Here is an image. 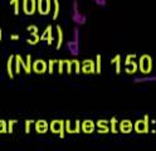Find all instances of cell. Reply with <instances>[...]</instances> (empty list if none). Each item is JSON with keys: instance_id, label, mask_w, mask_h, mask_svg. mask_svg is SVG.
<instances>
[{"instance_id": "cell-1", "label": "cell", "mask_w": 156, "mask_h": 151, "mask_svg": "<svg viewBox=\"0 0 156 151\" xmlns=\"http://www.w3.org/2000/svg\"><path fill=\"white\" fill-rule=\"evenodd\" d=\"M72 20L77 27H82L87 23V15L81 13L78 0H73L72 3Z\"/></svg>"}, {"instance_id": "cell-2", "label": "cell", "mask_w": 156, "mask_h": 151, "mask_svg": "<svg viewBox=\"0 0 156 151\" xmlns=\"http://www.w3.org/2000/svg\"><path fill=\"white\" fill-rule=\"evenodd\" d=\"M139 69L144 74H149L152 69V59L149 54H142L139 59Z\"/></svg>"}, {"instance_id": "cell-3", "label": "cell", "mask_w": 156, "mask_h": 151, "mask_svg": "<svg viewBox=\"0 0 156 151\" xmlns=\"http://www.w3.org/2000/svg\"><path fill=\"white\" fill-rule=\"evenodd\" d=\"M49 130L53 134H57L61 138L64 137V130H66V121L63 120H53L49 124Z\"/></svg>"}, {"instance_id": "cell-4", "label": "cell", "mask_w": 156, "mask_h": 151, "mask_svg": "<svg viewBox=\"0 0 156 151\" xmlns=\"http://www.w3.org/2000/svg\"><path fill=\"white\" fill-rule=\"evenodd\" d=\"M136 54H127L126 56V60H125V70L126 73L129 74H133L137 72L139 69V64L136 63Z\"/></svg>"}, {"instance_id": "cell-5", "label": "cell", "mask_w": 156, "mask_h": 151, "mask_svg": "<svg viewBox=\"0 0 156 151\" xmlns=\"http://www.w3.org/2000/svg\"><path fill=\"white\" fill-rule=\"evenodd\" d=\"M149 124H150L149 115H145L142 120H137L133 124V130L137 134H146V132H149Z\"/></svg>"}, {"instance_id": "cell-6", "label": "cell", "mask_w": 156, "mask_h": 151, "mask_svg": "<svg viewBox=\"0 0 156 151\" xmlns=\"http://www.w3.org/2000/svg\"><path fill=\"white\" fill-rule=\"evenodd\" d=\"M52 0H37V10L41 15H48L52 12Z\"/></svg>"}, {"instance_id": "cell-7", "label": "cell", "mask_w": 156, "mask_h": 151, "mask_svg": "<svg viewBox=\"0 0 156 151\" xmlns=\"http://www.w3.org/2000/svg\"><path fill=\"white\" fill-rule=\"evenodd\" d=\"M22 10L25 15H33L37 12V0H22Z\"/></svg>"}, {"instance_id": "cell-8", "label": "cell", "mask_w": 156, "mask_h": 151, "mask_svg": "<svg viewBox=\"0 0 156 151\" xmlns=\"http://www.w3.org/2000/svg\"><path fill=\"white\" fill-rule=\"evenodd\" d=\"M32 70L37 74H43L48 70V63L43 59H35V60H33Z\"/></svg>"}, {"instance_id": "cell-9", "label": "cell", "mask_w": 156, "mask_h": 151, "mask_svg": "<svg viewBox=\"0 0 156 151\" xmlns=\"http://www.w3.org/2000/svg\"><path fill=\"white\" fill-rule=\"evenodd\" d=\"M66 131L68 134H78L81 132V121L80 120H67L66 121Z\"/></svg>"}, {"instance_id": "cell-10", "label": "cell", "mask_w": 156, "mask_h": 151, "mask_svg": "<svg viewBox=\"0 0 156 151\" xmlns=\"http://www.w3.org/2000/svg\"><path fill=\"white\" fill-rule=\"evenodd\" d=\"M81 72H83L84 74H92L96 73V64L94 60L92 59H84L81 63Z\"/></svg>"}, {"instance_id": "cell-11", "label": "cell", "mask_w": 156, "mask_h": 151, "mask_svg": "<svg viewBox=\"0 0 156 151\" xmlns=\"http://www.w3.org/2000/svg\"><path fill=\"white\" fill-rule=\"evenodd\" d=\"M67 48H68L69 53H71L73 57L80 56V53H81V45H80V42H76V40H73V39H71L69 42L67 43Z\"/></svg>"}, {"instance_id": "cell-12", "label": "cell", "mask_w": 156, "mask_h": 151, "mask_svg": "<svg viewBox=\"0 0 156 151\" xmlns=\"http://www.w3.org/2000/svg\"><path fill=\"white\" fill-rule=\"evenodd\" d=\"M41 40H47L48 44H52L53 40H54V37H53V27L52 25H48L45 28V30H43V33L41 34Z\"/></svg>"}, {"instance_id": "cell-13", "label": "cell", "mask_w": 156, "mask_h": 151, "mask_svg": "<svg viewBox=\"0 0 156 151\" xmlns=\"http://www.w3.org/2000/svg\"><path fill=\"white\" fill-rule=\"evenodd\" d=\"M96 128V124L92 120H84L81 122V131L84 134H92Z\"/></svg>"}, {"instance_id": "cell-14", "label": "cell", "mask_w": 156, "mask_h": 151, "mask_svg": "<svg viewBox=\"0 0 156 151\" xmlns=\"http://www.w3.org/2000/svg\"><path fill=\"white\" fill-rule=\"evenodd\" d=\"M96 127L98 128V134H108V132H111L110 121H107V120H98L96 122Z\"/></svg>"}, {"instance_id": "cell-15", "label": "cell", "mask_w": 156, "mask_h": 151, "mask_svg": "<svg viewBox=\"0 0 156 151\" xmlns=\"http://www.w3.org/2000/svg\"><path fill=\"white\" fill-rule=\"evenodd\" d=\"M72 72H76V74L81 73V63H80V60L72 59V60H69V62H68L67 73H68V74H71Z\"/></svg>"}, {"instance_id": "cell-16", "label": "cell", "mask_w": 156, "mask_h": 151, "mask_svg": "<svg viewBox=\"0 0 156 151\" xmlns=\"http://www.w3.org/2000/svg\"><path fill=\"white\" fill-rule=\"evenodd\" d=\"M119 128H120V131L122 134H130L131 131L133 130V124L131 122L130 120H122L120 122Z\"/></svg>"}, {"instance_id": "cell-17", "label": "cell", "mask_w": 156, "mask_h": 151, "mask_svg": "<svg viewBox=\"0 0 156 151\" xmlns=\"http://www.w3.org/2000/svg\"><path fill=\"white\" fill-rule=\"evenodd\" d=\"M34 126H35V131L38 134H45L48 128H49V125H48L45 120H38Z\"/></svg>"}, {"instance_id": "cell-18", "label": "cell", "mask_w": 156, "mask_h": 151, "mask_svg": "<svg viewBox=\"0 0 156 151\" xmlns=\"http://www.w3.org/2000/svg\"><path fill=\"white\" fill-rule=\"evenodd\" d=\"M14 59H15V56L12 54V56H9L8 62H6V72H8L9 78H14V74H15V72H14V68H15V67H13Z\"/></svg>"}, {"instance_id": "cell-19", "label": "cell", "mask_w": 156, "mask_h": 151, "mask_svg": "<svg viewBox=\"0 0 156 151\" xmlns=\"http://www.w3.org/2000/svg\"><path fill=\"white\" fill-rule=\"evenodd\" d=\"M57 29V44H55V48L57 49H61L63 42H64V34H63V29L61 25H57L55 27Z\"/></svg>"}, {"instance_id": "cell-20", "label": "cell", "mask_w": 156, "mask_h": 151, "mask_svg": "<svg viewBox=\"0 0 156 151\" xmlns=\"http://www.w3.org/2000/svg\"><path fill=\"white\" fill-rule=\"evenodd\" d=\"M14 63H15L14 72H15V74H19V73H20V68L24 67V59H23V57L20 54H15Z\"/></svg>"}, {"instance_id": "cell-21", "label": "cell", "mask_w": 156, "mask_h": 151, "mask_svg": "<svg viewBox=\"0 0 156 151\" xmlns=\"http://www.w3.org/2000/svg\"><path fill=\"white\" fill-rule=\"evenodd\" d=\"M32 66H33L32 56H30V54H28V56L25 57V60H24V67H23V69L25 70V73H27V74H29V73L32 72Z\"/></svg>"}, {"instance_id": "cell-22", "label": "cell", "mask_w": 156, "mask_h": 151, "mask_svg": "<svg viewBox=\"0 0 156 151\" xmlns=\"http://www.w3.org/2000/svg\"><path fill=\"white\" fill-rule=\"evenodd\" d=\"M53 2V9H52V12H53V20H55L58 18V15H59V12H61V4H59V0H52Z\"/></svg>"}, {"instance_id": "cell-23", "label": "cell", "mask_w": 156, "mask_h": 151, "mask_svg": "<svg viewBox=\"0 0 156 151\" xmlns=\"http://www.w3.org/2000/svg\"><path fill=\"white\" fill-rule=\"evenodd\" d=\"M68 62H69V60H67V59H59L58 60V73L59 74H62L64 70H67L68 69Z\"/></svg>"}, {"instance_id": "cell-24", "label": "cell", "mask_w": 156, "mask_h": 151, "mask_svg": "<svg viewBox=\"0 0 156 151\" xmlns=\"http://www.w3.org/2000/svg\"><path fill=\"white\" fill-rule=\"evenodd\" d=\"M111 62H112L113 64H116V73L119 74V73L121 72V56H120V54H116V56L112 58Z\"/></svg>"}, {"instance_id": "cell-25", "label": "cell", "mask_w": 156, "mask_h": 151, "mask_svg": "<svg viewBox=\"0 0 156 151\" xmlns=\"http://www.w3.org/2000/svg\"><path fill=\"white\" fill-rule=\"evenodd\" d=\"M10 5H12L13 9H14V14H15V15H18L19 13H20V9H22L20 0H10Z\"/></svg>"}, {"instance_id": "cell-26", "label": "cell", "mask_w": 156, "mask_h": 151, "mask_svg": "<svg viewBox=\"0 0 156 151\" xmlns=\"http://www.w3.org/2000/svg\"><path fill=\"white\" fill-rule=\"evenodd\" d=\"M94 64H96V73L100 74L101 70H102V57H101V54H97L96 56Z\"/></svg>"}, {"instance_id": "cell-27", "label": "cell", "mask_w": 156, "mask_h": 151, "mask_svg": "<svg viewBox=\"0 0 156 151\" xmlns=\"http://www.w3.org/2000/svg\"><path fill=\"white\" fill-rule=\"evenodd\" d=\"M72 39L76 40V42H80L81 40V30L78 27L73 28V32H72Z\"/></svg>"}, {"instance_id": "cell-28", "label": "cell", "mask_w": 156, "mask_h": 151, "mask_svg": "<svg viewBox=\"0 0 156 151\" xmlns=\"http://www.w3.org/2000/svg\"><path fill=\"white\" fill-rule=\"evenodd\" d=\"M55 66H58V60H55V59H49L48 60V72L53 73L54 69H55Z\"/></svg>"}, {"instance_id": "cell-29", "label": "cell", "mask_w": 156, "mask_h": 151, "mask_svg": "<svg viewBox=\"0 0 156 151\" xmlns=\"http://www.w3.org/2000/svg\"><path fill=\"white\" fill-rule=\"evenodd\" d=\"M110 128H111V132L112 134H117L119 131H117V120L116 117H112L110 120Z\"/></svg>"}, {"instance_id": "cell-30", "label": "cell", "mask_w": 156, "mask_h": 151, "mask_svg": "<svg viewBox=\"0 0 156 151\" xmlns=\"http://www.w3.org/2000/svg\"><path fill=\"white\" fill-rule=\"evenodd\" d=\"M27 42H28V44L34 45V44H37L38 42H41V35H39V34H37V35H32L30 38L27 40Z\"/></svg>"}, {"instance_id": "cell-31", "label": "cell", "mask_w": 156, "mask_h": 151, "mask_svg": "<svg viewBox=\"0 0 156 151\" xmlns=\"http://www.w3.org/2000/svg\"><path fill=\"white\" fill-rule=\"evenodd\" d=\"M27 30L29 33H30V35H37L38 34V27L37 25H34V24H30V25H28L27 27Z\"/></svg>"}, {"instance_id": "cell-32", "label": "cell", "mask_w": 156, "mask_h": 151, "mask_svg": "<svg viewBox=\"0 0 156 151\" xmlns=\"http://www.w3.org/2000/svg\"><path fill=\"white\" fill-rule=\"evenodd\" d=\"M18 124V121L16 120H9L8 121V132L9 134H12L13 131H14V126Z\"/></svg>"}, {"instance_id": "cell-33", "label": "cell", "mask_w": 156, "mask_h": 151, "mask_svg": "<svg viewBox=\"0 0 156 151\" xmlns=\"http://www.w3.org/2000/svg\"><path fill=\"white\" fill-rule=\"evenodd\" d=\"M33 125H35V121L34 120H27L25 121V134L30 132V128H32Z\"/></svg>"}, {"instance_id": "cell-34", "label": "cell", "mask_w": 156, "mask_h": 151, "mask_svg": "<svg viewBox=\"0 0 156 151\" xmlns=\"http://www.w3.org/2000/svg\"><path fill=\"white\" fill-rule=\"evenodd\" d=\"M8 132V122L4 120H0V134Z\"/></svg>"}, {"instance_id": "cell-35", "label": "cell", "mask_w": 156, "mask_h": 151, "mask_svg": "<svg viewBox=\"0 0 156 151\" xmlns=\"http://www.w3.org/2000/svg\"><path fill=\"white\" fill-rule=\"evenodd\" d=\"M92 2L98 6H106L107 5V0H92Z\"/></svg>"}, {"instance_id": "cell-36", "label": "cell", "mask_w": 156, "mask_h": 151, "mask_svg": "<svg viewBox=\"0 0 156 151\" xmlns=\"http://www.w3.org/2000/svg\"><path fill=\"white\" fill-rule=\"evenodd\" d=\"M10 38H12L13 40H16V39H19V35H18V34H12Z\"/></svg>"}, {"instance_id": "cell-37", "label": "cell", "mask_w": 156, "mask_h": 151, "mask_svg": "<svg viewBox=\"0 0 156 151\" xmlns=\"http://www.w3.org/2000/svg\"><path fill=\"white\" fill-rule=\"evenodd\" d=\"M2 37H3V32H2V28H0V40H2Z\"/></svg>"}, {"instance_id": "cell-38", "label": "cell", "mask_w": 156, "mask_h": 151, "mask_svg": "<svg viewBox=\"0 0 156 151\" xmlns=\"http://www.w3.org/2000/svg\"><path fill=\"white\" fill-rule=\"evenodd\" d=\"M0 9H2V6H0Z\"/></svg>"}]
</instances>
